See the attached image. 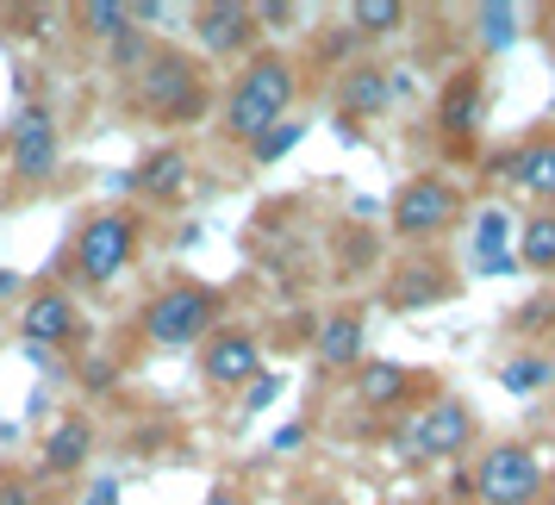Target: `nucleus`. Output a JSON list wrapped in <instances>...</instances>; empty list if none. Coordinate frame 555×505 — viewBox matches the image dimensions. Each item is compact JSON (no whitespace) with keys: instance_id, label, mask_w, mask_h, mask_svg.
I'll return each instance as SVG.
<instances>
[{"instance_id":"obj_1","label":"nucleus","mask_w":555,"mask_h":505,"mask_svg":"<svg viewBox=\"0 0 555 505\" xmlns=\"http://www.w3.org/2000/svg\"><path fill=\"white\" fill-rule=\"evenodd\" d=\"M294 63L287 56H250V69L231 81L225 94V138H237V144H256L269 126H281L287 119V106H294Z\"/></svg>"},{"instance_id":"obj_2","label":"nucleus","mask_w":555,"mask_h":505,"mask_svg":"<svg viewBox=\"0 0 555 505\" xmlns=\"http://www.w3.org/2000/svg\"><path fill=\"white\" fill-rule=\"evenodd\" d=\"M138 113H151L163 126H188L206 113V76L188 51H151L138 76Z\"/></svg>"},{"instance_id":"obj_3","label":"nucleus","mask_w":555,"mask_h":505,"mask_svg":"<svg viewBox=\"0 0 555 505\" xmlns=\"http://www.w3.org/2000/svg\"><path fill=\"white\" fill-rule=\"evenodd\" d=\"M131 256H138V219H131V212H94V219L76 231L69 269H76L81 287H113V281L131 269Z\"/></svg>"},{"instance_id":"obj_4","label":"nucleus","mask_w":555,"mask_h":505,"mask_svg":"<svg viewBox=\"0 0 555 505\" xmlns=\"http://www.w3.org/2000/svg\"><path fill=\"white\" fill-rule=\"evenodd\" d=\"M219 319V294L201 287V281H169L151 306H144V331H151V344L163 350H188V344H201L206 331Z\"/></svg>"},{"instance_id":"obj_5","label":"nucleus","mask_w":555,"mask_h":505,"mask_svg":"<svg viewBox=\"0 0 555 505\" xmlns=\"http://www.w3.org/2000/svg\"><path fill=\"white\" fill-rule=\"evenodd\" d=\"M468 487L480 493V505H530L543 493V462L530 443H493L468 475Z\"/></svg>"},{"instance_id":"obj_6","label":"nucleus","mask_w":555,"mask_h":505,"mask_svg":"<svg viewBox=\"0 0 555 505\" xmlns=\"http://www.w3.org/2000/svg\"><path fill=\"white\" fill-rule=\"evenodd\" d=\"M63 163V138H56V113L51 101H26L20 119H13V144H7V169L20 187H38V181L56 176Z\"/></svg>"},{"instance_id":"obj_7","label":"nucleus","mask_w":555,"mask_h":505,"mask_svg":"<svg viewBox=\"0 0 555 505\" xmlns=\"http://www.w3.org/2000/svg\"><path fill=\"white\" fill-rule=\"evenodd\" d=\"M455 212H462V194L443 176H418L393 194V231L400 237H437V231L455 225Z\"/></svg>"},{"instance_id":"obj_8","label":"nucleus","mask_w":555,"mask_h":505,"mask_svg":"<svg viewBox=\"0 0 555 505\" xmlns=\"http://www.w3.org/2000/svg\"><path fill=\"white\" fill-rule=\"evenodd\" d=\"M468 437H475V412L462 400H437L412 425V437H405V450L418 455V462H443V455H455V450H468Z\"/></svg>"},{"instance_id":"obj_9","label":"nucleus","mask_w":555,"mask_h":505,"mask_svg":"<svg viewBox=\"0 0 555 505\" xmlns=\"http://www.w3.org/2000/svg\"><path fill=\"white\" fill-rule=\"evenodd\" d=\"M201 375L219 387V393H231V387H244V380L262 375V344H256L250 331H212L201 350Z\"/></svg>"},{"instance_id":"obj_10","label":"nucleus","mask_w":555,"mask_h":505,"mask_svg":"<svg viewBox=\"0 0 555 505\" xmlns=\"http://www.w3.org/2000/svg\"><path fill=\"white\" fill-rule=\"evenodd\" d=\"M194 31H201V51L231 56L256 38V7H237V0H212V7H194Z\"/></svg>"},{"instance_id":"obj_11","label":"nucleus","mask_w":555,"mask_h":505,"mask_svg":"<svg viewBox=\"0 0 555 505\" xmlns=\"http://www.w3.org/2000/svg\"><path fill=\"white\" fill-rule=\"evenodd\" d=\"M20 331H26L31 344H76V337H81V312L69 306V294L44 287V294H31V300H26Z\"/></svg>"},{"instance_id":"obj_12","label":"nucleus","mask_w":555,"mask_h":505,"mask_svg":"<svg viewBox=\"0 0 555 505\" xmlns=\"http://www.w3.org/2000/svg\"><path fill=\"white\" fill-rule=\"evenodd\" d=\"M188 176H194V169H188V151H176V144H169V151H151V156H144V163L131 169L126 187L151 194V200H181V194H188Z\"/></svg>"},{"instance_id":"obj_13","label":"nucleus","mask_w":555,"mask_h":505,"mask_svg":"<svg viewBox=\"0 0 555 505\" xmlns=\"http://www.w3.org/2000/svg\"><path fill=\"white\" fill-rule=\"evenodd\" d=\"M88 450H94V425L76 412V418H63V425L44 437V468H51V475H76L81 462H88Z\"/></svg>"},{"instance_id":"obj_14","label":"nucleus","mask_w":555,"mask_h":505,"mask_svg":"<svg viewBox=\"0 0 555 505\" xmlns=\"http://www.w3.org/2000/svg\"><path fill=\"white\" fill-rule=\"evenodd\" d=\"M512 181L530 200H555V138H530L525 151L512 156Z\"/></svg>"},{"instance_id":"obj_15","label":"nucleus","mask_w":555,"mask_h":505,"mask_svg":"<svg viewBox=\"0 0 555 505\" xmlns=\"http://www.w3.org/2000/svg\"><path fill=\"white\" fill-rule=\"evenodd\" d=\"M393 101V76H380V69H350L344 88H337V106L362 119V113H380V106Z\"/></svg>"},{"instance_id":"obj_16","label":"nucleus","mask_w":555,"mask_h":505,"mask_svg":"<svg viewBox=\"0 0 555 505\" xmlns=\"http://www.w3.org/2000/svg\"><path fill=\"white\" fill-rule=\"evenodd\" d=\"M356 355H362V319H356V312L325 319V331H319V362H325V368H350Z\"/></svg>"},{"instance_id":"obj_17","label":"nucleus","mask_w":555,"mask_h":505,"mask_svg":"<svg viewBox=\"0 0 555 505\" xmlns=\"http://www.w3.org/2000/svg\"><path fill=\"white\" fill-rule=\"evenodd\" d=\"M412 380H418V375H405L400 362H369V368H362V380H356V393H362L369 405H393V400H405V393H412Z\"/></svg>"},{"instance_id":"obj_18","label":"nucleus","mask_w":555,"mask_h":505,"mask_svg":"<svg viewBox=\"0 0 555 505\" xmlns=\"http://www.w3.org/2000/svg\"><path fill=\"white\" fill-rule=\"evenodd\" d=\"M480 119V76L462 69V76L443 88V131H468Z\"/></svg>"},{"instance_id":"obj_19","label":"nucleus","mask_w":555,"mask_h":505,"mask_svg":"<svg viewBox=\"0 0 555 505\" xmlns=\"http://www.w3.org/2000/svg\"><path fill=\"white\" fill-rule=\"evenodd\" d=\"M518 256H525V269H555V212H537L518 231Z\"/></svg>"},{"instance_id":"obj_20","label":"nucleus","mask_w":555,"mask_h":505,"mask_svg":"<svg viewBox=\"0 0 555 505\" xmlns=\"http://www.w3.org/2000/svg\"><path fill=\"white\" fill-rule=\"evenodd\" d=\"M500 380H505V393H543V387L555 380V362L550 355H518V362L500 368Z\"/></svg>"},{"instance_id":"obj_21","label":"nucleus","mask_w":555,"mask_h":505,"mask_svg":"<svg viewBox=\"0 0 555 505\" xmlns=\"http://www.w3.org/2000/svg\"><path fill=\"white\" fill-rule=\"evenodd\" d=\"M81 26L94 31V38H126L131 13L119 7V0H94V7H81Z\"/></svg>"},{"instance_id":"obj_22","label":"nucleus","mask_w":555,"mask_h":505,"mask_svg":"<svg viewBox=\"0 0 555 505\" xmlns=\"http://www.w3.org/2000/svg\"><path fill=\"white\" fill-rule=\"evenodd\" d=\"M350 20H356V31H369V38H380V31L405 26V7H400V0H362V7H356Z\"/></svg>"},{"instance_id":"obj_23","label":"nucleus","mask_w":555,"mask_h":505,"mask_svg":"<svg viewBox=\"0 0 555 505\" xmlns=\"http://www.w3.org/2000/svg\"><path fill=\"white\" fill-rule=\"evenodd\" d=\"M300 131H306V126H294V119H281V126H269V131H262V138L250 144V156H256V163H275V156H287L294 144H300Z\"/></svg>"},{"instance_id":"obj_24","label":"nucleus","mask_w":555,"mask_h":505,"mask_svg":"<svg viewBox=\"0 0 555 505\" xmlns=\"http://www.w3.org/2000/svg\"><path fill=\"white\" fill-rule=\"evenodd\" d=\"M475 26H480V38H487V51H500V44H512V26H518V13H512V7H480Z\"/></svg>"},{"instance_id":"obj_25","label":"nucleus","mask_w":555,"mask_h":505,"mask_svg":"<svg viewBox=\"0 0 555 505\" xmlns=\"http://www.w3.org/2000/svg\"><path fill=\"white\" fill-rule=\"evenodd\" d=\"M505 212H480V231H475V244H480V262H493V250L505 244Z\"/></svg>"},{"instance_id":"obj_26","label":"nucleus","mask_w":555,"mask_h":505,"mask_svg":"<svg viewBox=\"0 0 555 505\" xmlns=\"http://www.w3.org/2000/svg\"><path fill=\"white\" fill-rule=\"evenodd\" d=\"M0 505H31V480L0 475Z\"/></svg>"},{"instance_id":"obj_27","label":"nucleus","mask_w":555,"mask_h":505,"mask_svg":"<svg viewBox=\"0 0 555 505\" xmlns=\"http://www.w3.org/2000/svg\"><path fill=\"white\" fill-rule=\"evenodd\" d=\"M275 393H281V380H275V375H256V387H250V412H262V405L275 400Z\"/></svg>"},{"instance_id":"obj_28","label":"nucleus","mask_w":555,"mask_h":505,"mask_svg":"<svg viewBox=\"0 0 555 505\" xmlns=\"http://www.w3.org/2000/svg\"><path fill=\"white\" fill-rule=\"evenodd\" d=\"M88 505H119V480H94L88 487Z\"/></svg>"},{"instance_id":"obj_29","label":"nucleus","mask_w":555,"mask_h":505,"mask_svg":"<svg viewBox=\"0 0 555 505\" xmlns=\"http://www.w3.org/2000/svg\"><path fill=\"white\" fill-rule=\"evenodd\" d=\"M206 505H244V500H237L231 487H212V493H206Z\"/></svg>"},{"instance_id":"obj_30","label":"nucleus","mask_w":555,"mask_h":505,"mask_svg":"<svg viewBox=\"0 0 555 505\" xmlns=\"http://www.w3.org/2000/svg\"><path fill=\"white\" fill-rule=\"evenodd\" d=\"M7 294H20V275H13V269H0V300H7Z\"/></svg>"},{"instance_id":"obj_31","label":"nucleus","mask_w":555,"mask_h":505,"mask_svg":"<svg viewBox=\"0 0 555 505\" xmlns=\"http://www.w3.org/2000/svg\"><path fill=\"white\" fill-rule=\"evenodd\" d=\"M550 38H555V7H550Z\"/></svg>"}]
</instances>
